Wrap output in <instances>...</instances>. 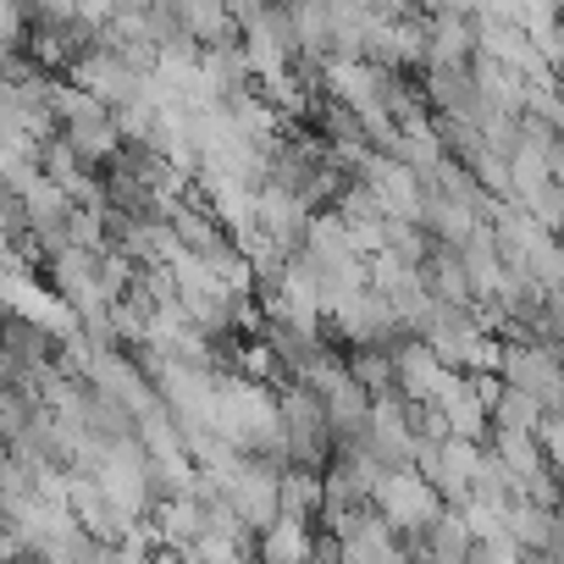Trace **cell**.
<instances>
[{
	"mask_svg": "<svg viewBox=\"0 0 564 564\" xmlns=\"http://www.w3.org/2000/svg\"><path fill=\"white\" fill-rule=\"evenodd\" d=\"M276 432H282V454H289V465L300 470H327L333 459V432H327V415H322V399L305 393V388H282L276 393Z\"/></svg>",
	"mask_w": 564,
	"mask_h": 564,
	"instance_id": "cell-1",
	"label": "cell"
},
{
	"mask_svg": "<svg viewBox=\"0 0 564 564\" xmlns=\"http://www.w3.org/2000/svg\"><path fill=\"white\" fill-rule=\"evenodd\" d=\"M371 514H377L393 536H426V525L443 514V498H437L410 465H399V470H382V481H377V492H371Z\"/></svg>",
	"mask_w": 564,
	"mask_h": 564,
	"instance_id": "cell-2",
	"label": "cell"
},
{
	"mask_svg": "<svg viewBox=\"0 0 564 564\" xmlns=\"http://www.w3.org/2000/svg\"><path fill=\"white\" fill-rule=\"evenodd\" d=\"M67 73H73L67 84H73V89H84L100 111H122V106H133V100L144 95V73H139V67H128L117 51H100V45L78 51Z\"/></svg>",
	"mask_w": 564,
	"mask_h": 564,
	"instance_id": "cell-3",
	"label": "cell"
},
{
	"mask_svg": "<svg viewBox=\"0 0 564 564\" xmlns=\"http://www.w3.org/2000/svg\"><path fill=\"white\" fill-rule=\"evenodd\" d=\"M216 498L232 509V520H238L249 536L265 531V525L276 520V465L243 459L238 470H227V476L216 481Z\"/></svg>",
	"mask_w": 564,
	"mask_h": 564,
	"instance_id": "cell-4",
	"label": "cell"
},
{
	"mask_svg": "<svg viewBox=\"0 0 564 564\" xmlns=\"http://www.w3.org/2000/svg\"><path fill=\"white\" fill-rule=\"evenodd\" d=\"M498 382L536 399L542 410H558V393H564V377H558V349L547 344H503L498 349Z\"/></svg>",
	"mask_w": 564,
	"mask_h": 564,
	"instance_id": "cell-5",
	"label": "cell"
},
{
	"mask_svg": "<svg viewBox=\"0 0 564 564\" xmlns=\"http://www.w3.org/2000/svg\"><path fill=\"white\" fill-rule=\"evenodd\" d=\"M388 360H393V399H404L410 410L437 404V399L448 393V382L459 377V371L437 366V355H432L421 338H399V344L388 349Z\"/></svg>",
	"mask_w": 564,
	"mask_h": 564,
	"instance_id": "cell-6",
	"label": "cell"
},
{
	"mask_svg": "<svg viewBox=\"0 0 564 564\" xmlns=\"http://www.w3.org/2000/svg\"><path fill=\"white\" fill-rule=\"evenodd\" d=\"M360 443L371 448V459L382 465V470H399V465H410V454H415V421H410V404L404 399H371V410H366V432H360Z\"/></svg>",
	"mask_w": 564,
	"mask_h": 564,
	"instance_id": "cell-7",
	"label": "cell"
},
{
	"mask_svg": "<svg viewBox=\"0 0 564 564\" xmlns=\"http://www.w3.org/2000/svg\"><path fill=\"white\" fill-rule=\"evenodd\" d=\"M254 227H260V238L276 249V254H300V243H305V227H311V205L305 199H294L289 188H271V183H260L254 188Z\"/></svg>",
	"mask_w": 564,
	"mask_h": 564,
	"instance_id": "cell-8",
	"label": "cell"
},
{
	"mask_svg": "<svg viewBox=\"0 0 564 564\" xmlns=\"http://www.w3.org/2000/svg\"><path fill=\"white\" fill-rule=\"evenodd\" d=\"M333 322V333L349 344V349H393L399 338H404V327H399V316H393V305H382L371 289L366 294H355L338 316H327Z\"/></svg>",
	"mask_w": 564,
	"mask_h": 564,
	"instance_id": "cell-9",
	"label": "cell"
},
{
	"mask_svg": "<svg viewBox=\"0 0 564 564\" xmlns=\"http://www.w3.org/2000/svg\"><path fill=\"white\" fill-rule=\"evenodd\" d=\"M476 34H470V7H437L426 12V67H470Z\"/></svg>",
	"mask_w": 564,
	"mask_h": 564,
	"instance_id": "cell-10",
	"label": "cell"
},
{
	"mask_svg": "<svg viewBox=\"0 0 564 564\" xmlns=\"http://www.w3.org/2000/svg\"><path fill=\"white\" fill-rule=\"evenodd\" d=\"M150 531H155V547L161 553H188L205 536V503L199 498H155Z\"/></svg>",
	"mask_w": 564,
	"mask_h": 564,
	"instance_id": "cell-11",
	"label": "cell"
},
{
	"mask_svg": "<svg viewBox=\"0 0 564 564\" xmlns=\"http://www.w3.org/2000/svg\"><path fill=\"white\" fill-rule=\"evenodd\" d=\"M172 23L177 34L194 45V51H216V45H238V29H232V7H216V0H188V7H172Z\"/></svg>",
	"mask_w": 564,
	"mask_h": 564,
	"instance_id": "cell-12",
	"label": "cell"
},
{
	"mask_svg": "<svg viewBox=\"0 0 564 564\" xmlns=\"http://www.w3.org/2000/svg\"><path fill=\"white\" fill-rule=\"evenodd\" d=\"M503 536L520 547V553H558V514L547 503H531V498H514L503 509Z\"/></svg>",
	"mask_w": 564,
	"mask_h": 564,
	"instance_id": "cell-13",
	"label": "cell"
},
{
	"mask_svg": "<svg viewBox=\"0 0 564 564\" xmlns=\"http://www.w3.org/2000/svg\"><path fill=\"white\" fill-rule=\"evenodd\" d=\"M432 410L443 415V432H448V437H459V443H481V437H487V404L476 399L470 377H454L448 393H443Z\"/></svg>",
	"mask_w": 564,
	"mask_h": 564,
	"instance_id": "cell-14",
	"label": "cell"
},
{
	"mask_svg": "<svg viewBox=\"0 0 564 564\" xmlns=\"http://www.w3.org/2000/svg\"><path fill=\"white\" fill-rule=\"evenodd\" d=\"M316 558V531L305 520H271L260 531V547H254V564H311Z\"/></svg>",
	"mask_w": 564,
	"mask_h": 564,
	"instance_id": "cell-15",
	"label": "cell"
},
{
	"mask_svg": "<svg viewBox=\"0 0 564 564\" xmlns=\"http://www.w3.org/2000/svg\"><path fill=\"white\" fill-rule=\"evenodd\" d=\"M276 514L311 525V520L322 514V476H316V470H300V465L276 470Z\"/></svg>",
	"mask_w": 564,
	"mask_h": 564,
	"instance_id": "cell-16",
	"label": "cell"
},
{
	"mask_svg": "<svg viewBox=\"0 0 564 564\" xmlns=\"http://www.w3.org/2000/svg\"><path fill=\"white\" fill-rule=\"evenodd\" d=\"M199 78L210 100H232L238 89H249V62L238 45H216V51H199Z\"/></svg>",
	"mask_w": 564,
	"mask_h": 564,
	"instance_id": "cell-17",
	"label": "cell"
},
{
	"mask_svg": "<svg viewBox=\"0 0 564 564\" xmlns=\"http://www.w3.org/2000/svg\"><path fill=\"white\" fill-rule=\"evenodd\" d=\"M344 371H349V382H355L366 399H388V393H393V360H388V349H355V355L344 360Z\"/></svg>",
	"mask_w": 564,
	"mask_h": 564,
	"instance_id": "cell-18",
	"label": "cell"
},
{
	"mask_svg": "<svg viewBox=\"0 0 564 564\" xmlns=\"http://www.w3.org/2000/svg\"><path fill=\"white\" fill-rule=\"evenodd\" d=\"M133 276H139V265H133L122 249H106V254H95V289H100L106 311H111V305H122V300L133 294Z\"/></svg>",
	"mask_w": 564,
	"mask_h": 564,
	"instance_id": "cell-19",
	"label": "cell"
},
{
	"mask_svg": "<svg viewBox=\"0 0 564 564\" xmlns=\"http://www.w3.org/2000/svg\"><path fill=\"white\" fill-rule=\"evenodd\" d=\"M232 377L271 388V382H282V366H276V355L260 338H243V344H232Z\"/></svg>",
	"mask_w": 564,
	"mask_h": 564,
	"instance_id": "cell-20",
	"label": "cell"
},
{
	"mask_svg": "<svg viewBox=\"0 0 564 564\" xmlns=\"http://www.w3.org/2000/svg\"><path fill=\"white\" fill-rule=\"evenodd\" d=\"M531 443L542 448V459L553 465L558 454H564V421H558V410H547L542 421H536V432H531Z\"/></svg>",
	"mask_w": 564,
	"mask_h": 564,
	"instance_id": "cell-21",
	"label": "cell"
},
{
	"mask_svg": "<svg viewBox=\"0 0 564 564\" xmlns=\"http://www.w3.org/2000/svg\"><path fill=\"white\" fill-rule=\"evenodd\" d=\"M520 558H525V553H520L509 536H492V542H476L465 564H520Z\"/></svg>",
	"mask_w": 564,
	"mask_h": 564,
	"instance_id": "cell-22",
	"label": "cell"
},
{
	"mask_svg": "<svg viewBox=\"0 0 564 564\" xmlns=\"http://www.w3.org/2000/svg\"><path fill=\"white\" fill-rule=\"evenodd\" d=\"M0 40H7L12 51H23V40H29V12L12 7V0H0Z\"/></svg>",
	"mask_w": 564,
	"mask_h": 564,
	"instance_id": "cell-23",
	"label": "cell"
},
{
	"mask_svg": "<svg viewBox=\"0 0 564 564\" xmlns=\"http://www.w3.org/2000/svg\"><path fill=\"white\" fill-rule=\"evenodd\" d=\"M410 564H465V558H448V553H426V547L415 542V553H410Z\"/></svg>",
	"mask_w": 564,
	"mask_h": 564,
	"instance_id": "cell-24",
	"label": "cell"
},
{
	"mask_svg": "<svg viewBox=\"0 0 564 564\" xmlns=\"http://www.w3.org/2000/svg\"><path fill=\"white\" fill-rule=\"evenodd\" d=\"M371 564H410V553H404V542H399L393 553H382V558H371Z\"/></svg>",
	"mask_w": 564,
	"mask_h": 564,
	"instance_id": "cell-25",
	"label": "cell"
}]
</instances>
